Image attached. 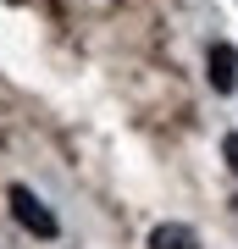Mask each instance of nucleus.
I'll list each match as a JSON object with an SVG mask.
<instances>
[{"label":"nucleus","mask_w":238,"mask_h":249,"mask_svg":"<svg viewBox=\"0 0 238 249\" xmlns=\"http://www.w3.org/2000/svg\"><path fill=\"white\" fill-rule=\"evenodd\" d=\"M6 199H11V216H17V222L34 232V238H55V232H61V227H55V216L44 211V199H39L28 183H11V194H6Z\"/></svg>","instance_id":"f257e3e1"},{"label":"nucleus","mask_w":238,"mask_h":249,"mask_svg":"<svg viewBox=\"0 0 238 249\" xmlns=\"http://www.w3.org/2000/svg\"><path fill=\"white\" fill-rule=\"evenodd\" d=\"M205 78H211L216 94H233V83H238V50L233 45H211V55H205Z\"/></svg>","instance_id":"f03ea898"},{"label":"nucleus","mask_w":238,"mask_h":249,"mask_svg":"<svg viewBox=\"0 0 238 249\" xmlns=\"http://www.w3.org/2000/svg\"><path fill=\"white\" fill-rule=\"evenodd\" d=\"M150 249H200V232L183 227V222H161L150 232Z\"/></svg>","instance_id":"7ed1b4c3"},{"label":"nucleus","mask_w":238,"mask_h":249,"mask_svg":"<svg viewBox=\"0 0 238 249\" xmlns=\"http://www.w3.org/2000/svg\"><path fill=\"white\" fill-rule=\"evenodd\" d=\"M221 155H227V166L238 172V133H227V139H221Z\"/></svg>","instance_id":"20e7f679"}]
</instances>
